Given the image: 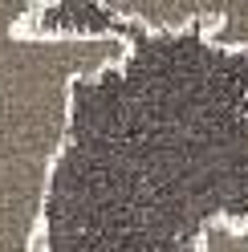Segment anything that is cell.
Segmentation results:
<instances>
[{"label":"cell","mask_w":248,"mask_h":252,"mask_svg":"<svg viewBox=\"0 0 248 252\" xmlns=\"http://www.w3.org/2000/svg\"><path fill=\"white\" fill-rule=\"evenodd\" d=\"M204 21L208 4L175 33L122 17V61L69 86L41 252H195L248 220V49L208 41Z\"/></svg>","instance_id":"6da1fadb"}]
</instances>
